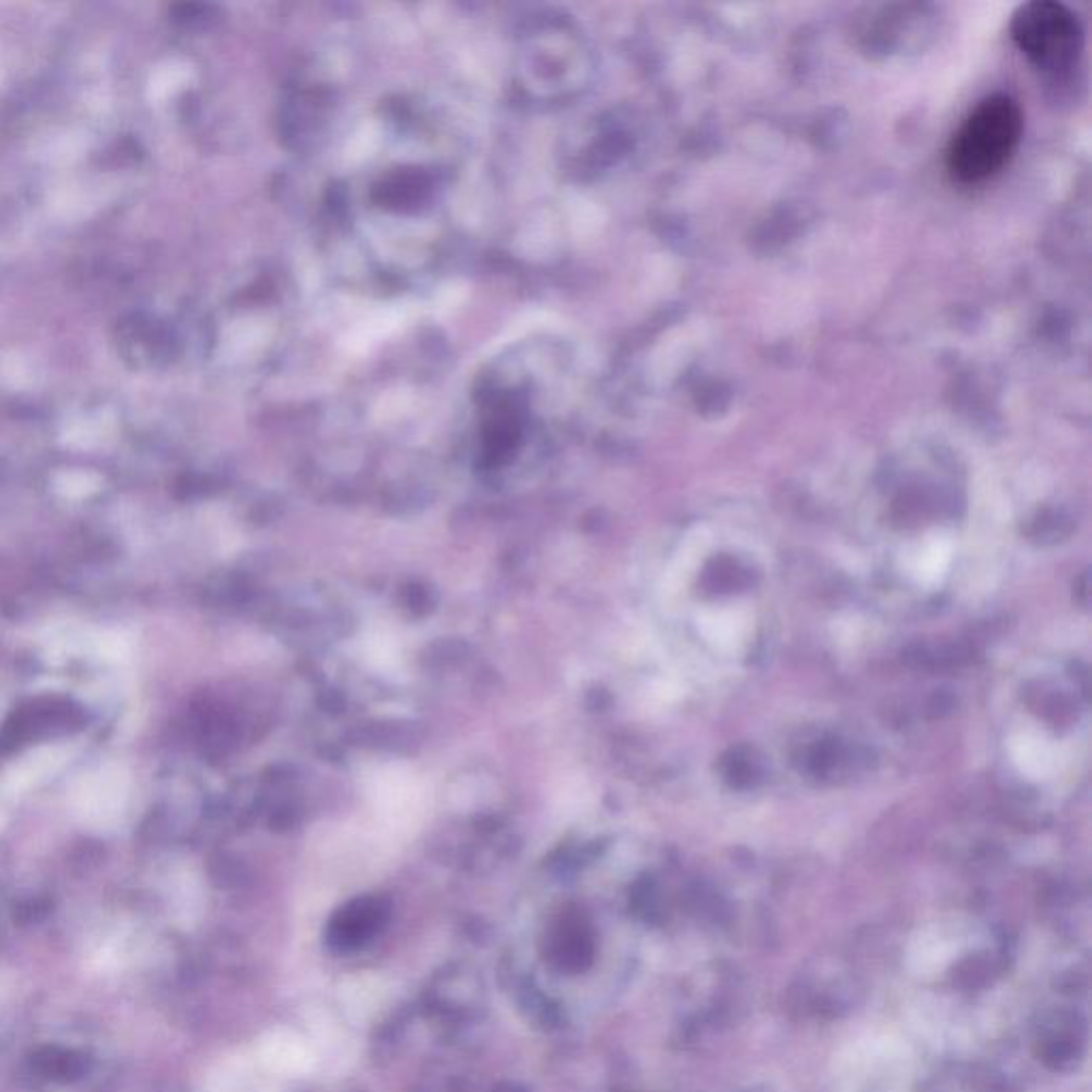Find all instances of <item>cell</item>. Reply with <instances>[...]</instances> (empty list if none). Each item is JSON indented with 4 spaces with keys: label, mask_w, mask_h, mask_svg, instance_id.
<instances>
[{
    "label": "cell",
    "mask_w": 1092,
    "mask_h": 1092,
    "mask_svg": "<svg viewBox=\"0 0 1092 1092\" xmlns=\"http://www.w3.org/2000/svg\"><path fill=\"white\" fill-rule=\"evenodd\" d=\"M1024 133V114L1007 94L984 98L948 145V169L953 180L979 184L995 178L1013 158Z\"/></svg>",
    "instance_id": "6da1fadb"
},
{
    "label": "cell",
    "mask_w": 1092,
    "mask_h": 1092,
    "mask_svg": "<svg viewBox=\"0 0 1092 1092\" xmlns=\"http://www.w3.org/2000/svg\"><path fill=\"white\" fill-rule=\"evenodd\" d=\"M162 342L165 337L160 329L145 316H131L120 324V350L135 366L145 368V363H156L162 357Z\"/></svg>",
    "instance_id": "3957f363"
},
{
    "label": "cell",
    "mask_w": 1092,
    "mask_h": 1092,
    "mask_svg": "<svg viewBox=\"0 0 1092 1092\" xmlns=\"http://www.w3.org/2000/svg\"><path fill=\"white\" fill-rule=\"evenodd\" d=\"M1011 36L1020 52L1050 75L1073 69L1084 45L1075 14L1057 0H1033L1018 7L1011 20Z\"/></svg>",
    "instance_id": "7a4b0ae2"
}]
</instances>
